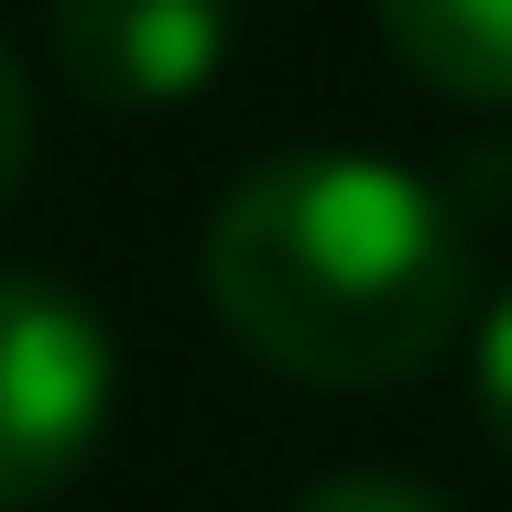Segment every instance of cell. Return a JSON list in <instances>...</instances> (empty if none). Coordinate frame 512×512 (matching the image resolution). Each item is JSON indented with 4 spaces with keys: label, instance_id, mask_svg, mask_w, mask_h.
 Masks as SVG:
<instances>
[{
    "label": "cell",
    "instance_id": "cell-1",
    "mask_svg": "<svg viewBox=\"0 0 512 512\" xmlns=\"http://www.w3.org/2000/svg\"><path fill=\"white\" fill-rule=\"evenodd\" d=\"M480 295L469 229L425 175L349 153V142H306L251 164L218 218H207V306L218 327L327 393L360 382H414Z\"/></svg>",
    "mask_w": 512,
    "mask_h": 512
},
{
    "label": "cell",
    "instance_id": "cell-3",
    "mask_svg": "<svg viewBox=\"0 0 512 512\" xmlns=\"http://www.w3.org/2000/svg\"><path fill=\"white\" fill-rule=\"evenodd\" d=\"M55 66L99 109H175L229 66V0H55Z\"/></svg>",
    "mask_w": 512,
    "mask_h": 512
},
{
    "label": "cell",
    "instance_id": "cell-7",
    "mask_svg": "<svg viewBox=\"0 0 512 512\" xmlns=\"http://www.w3.org/2000/svg\"><path fill=\"white\" fill-rule=\"evenodd\" d=\"M22 175H33V88H22V55L0 44V207L22 197Z\"/></svg>",
    "mask_w": 512,
    "mask_h": 512
},
{
    "label": "cell",
    "instance_id": "cell-5",
    "mask_svg": "<svg viewBox=\"0 0 512 512\" xmlns=\"http://www.w3.org/2000/svg\"><path fill=\"white\" fill-rule=\"evenodd\" d=\"M469 393H480V425H491V447L512 458V295L480 316V338H469Z\"/></svg>",
    "mask_w": 512,
    "mask_h": 512
},
{
    "label": "cell",
    "instance_id": "cell-2",
    "mask_svg": "<svg viewBox=\"0 0 512 512\" xmlns=\"http://www.w3.org/2000/svg\"><path fill=\"white\" fill-rule=\"evenodd\" d=\"M120 349L55 273H0V512L55 502L109 436Z\"/></svg>",
    "mask_w": 512,
    "mask_h": 512
},
{
    "label": "cell",
    "instance_id": "cell-6",
    "mask_svg": "<svg viewBox=\"0 0 512 512\" xmlns=\"http://www.w3.org/2000/svg\"><path fill=\"white\" fill-rule=\"evenodd\" d=\"M295 512H458V502H436V491L404 480V469H338V480H316Z\"/></svg>",
    "mask_w": 512,
    "mask_h": 512
},
{
    "label": "cell",
    "instance_id": "cell-4",
    "mask_svg": "<svg viewBox=\"0 0 512 512\" xmlns=\"http://www.w3.org/2000/svg\"><path fill=\"white\" fill-rule=\"evenodd\" d=\"M393 66L458 109H512V0H371Z\"/></svg>",
    "mask_w": 512,
    "mask_h": 512
}]
</instances>
